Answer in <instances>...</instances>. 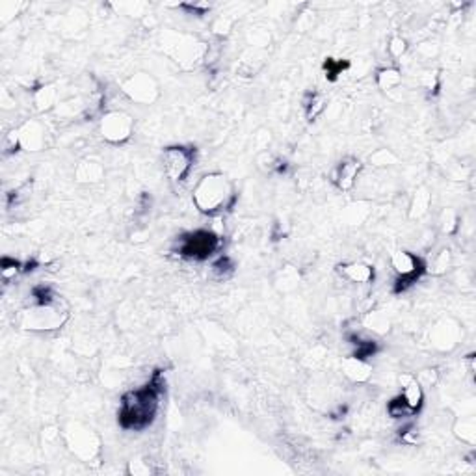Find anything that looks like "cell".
<instances>
[{
    "instance_id": "cell-30",
    "label": "cell",
    "mask_w": 476,
    "mask_h": 476,
    "mask_svg": "<svg viewBox=\"0 0 476 476\" xmlns=\"http://www.w3.org/2000/svg\"><path fill=\"white\" fill-rule=\"evenodd\" d=\"M368 164L374 166V168H389V166L398 164V157L391 149H387V147H381V149H376L368 157Z\"/></svg>"
},
{
    "instance_id": "cell-6",
    "label": "cell",
    "mask_w": 476,
    "mask_h": 476,
    "mask_svg": "<svg viewBox=\"0 0 476 476\" xmlns=\"http://www.w3.org/2000/svg\"><path fill=\"white\" fill-rule=\"evenodd\" d=\"M120 88L131 101L141 104V106L155 104L162 93L159 80L147 71H136L133 75H128L125 80H121Z\"/></svg>"
},
{
    "instance_id": "cell-34",
    "label": "cell",
    "mask_w": 476,
    "mask_h": 476,
    "mask_svg": "<svg viewBox=\"0 0 476 476\" xmlns=\"http://www.w3.org/2000/svg\"><path fill=\"white\" fill-rule=\"evenodd\" d=\"M127 473L131 476H151L155 475V469L151 467L149 462H144V460H131L127 465Z\"/></svg>"
},
{
    "instance_id": "cell-17",
    "label": "cell",
    "mask_w": 476,
    "mask_h": 476,
    "mask_svg": "<svg viewBox=\"0 0 476 476\" xmlns=\"http://www.w3.org/2000/svg\"><path fill=\"white\" fill-rule=\"evenodd\" d=\"M400 383L404 387L400 396L406 402V406L411 409V413H417L422 407V402H424V389L417 381V378H413L409 374H402Z\"/></svg>"
},
{
    "instance_id": "cell-13",
    "label": "cell",
    "mask_w": 476,
    "mask_h": 476,
    "mask_svg": "<svg viewBox=\"0 0 476 476\" xmlns=\"http://www.w3.org/2000/svg\"><path fill=\"white\" fill-rule=\"evenodd\" d=\"M361 172V160L354 159V157H346V159H343L335 166L333 175H331V181H333V184H335L341 192H350L354 190V186H356L357 179H359Z\"/></svg>"
},
{
    "instance_id": "cell-7",
    "label": "cell",
    "mask_w": 476,
    "mask_h": 476,
    "mask_svg": "<svg viewBox=\"0 0 476 476\" xmlns=\"http://www.w3.org/2000/svg\"><path fill=\"white\" fill-rule=\"evenodd\" d=\"M391 267L396 273V286H394L396 293L407 291L426 273V260L406 249H398L391 255Z\"/></svg>"
},
{
    "instance_id": "cell-20",
    "label": "cell",
    "mask_w": 476,
    "mask_h": 476,
    "mask_svg": "<svg viewBox=\"0 0 476 476\" xmlns=\"http://www.w3.org/2000/svg\"><path fill=\"white\" fill-rule=\"evenodd\" d=\"M430 207H432V192L426 186H419L413 194L411 203L407 209L409 220H422L430 212Z\"/></svg>"
},
{
    "instance_id": "cell-39",
    "label": "cell",
    "mask_w": 476,
    "mask_h": 476,
    "mask_svg": "<svg viewBox=\"0 0 476 476\" xmlns=\"http://www.w3.org/2000/svg\"><path fill=\"white\" fill-rule=\"evenodd\" d=\"M21 151V144H19V131L13 128L10 133L4 136V152H15Z\"/></svg>"
},
{
    "instance_id": "cell-32",
    "label": "cell",
    "mask_w": 476,
    "mask_h": 476,
    "mask_svg": "<svg viewBox=\"0 0 476 476\" xmlns=\"http://www.w3.org/2000/svg\"><path fill=\"white\" fill-rule=\"evenodd\" d=\"M350 64L346 62V60H335V58H326L324 62V71H326V76L330 78V80H335L337 76L343 75L344 69H348Z\"/></svg>"
},
{
    "instance_id": "cell-37",
    "label": "cell",
    "mask_w": 476,
    "mask_h": 476,
    "mask_svg": "<svg viewBox=\"0 0 476 476\" xmlns=\"http://www.w3.org/2000/svg\"><path fill=\"white\" fill-rule=\"evenodd\" d=\"M270 141H272V133L268 128H259L253 134V146L257 147V151H267Z\"/></svg>"
},
{
    "instance_id": "cell-41",
    "label": "cell",
    "mask_w": 476,
    "mask_h": 476,
    "mask_svg": "<svg viewBox=\"0 0 476 476\" xmlns=\"http://www.w3.org/2000/svg\"><path fill=\"white\" fill-rule=\"evenodd\" d=\"M417 381H419L420 385H422V389L424 387H430V385H433L435 381H438V372L435 370H422L419 374V378H417Z\"/></svg>"
},
{
    "instance_id": "cell-12",
    "label": "cell",
    "mask_w": 476,
    "mask_h": 476,
    "mask_svg": "<svg viewBox=\"0 0 476 476\" xmlns=\"http://www.w3.org/2000/svg\"><path fill=\"white\" fill-rule=\"evenodd\" d=\"M19 144L21 151L26 152H39L49 147V128L43 121L39 120H26L19 128Z\"/></svg>"
},
{
    "instance_id": "cell-15",
    "label": "cell",
    "mask_w": 476,
    "mask_h": 476,
    "mask_svg": "<svg viewBox=\"0 0 476 476\" xmlns=\"http://www.w3.org/2000/svg\"><path fill=\"white\" fill-rule=\"evenodd\" d=\"M343 374L352 383H367L372 378V365L363 357H346L343 361Z\"/></svg>"
},
{
    "instance_id": "cell-38",
    "label": "cell",
    "mask_w": 476,
    "mask_h": 476,
    "mask_svg": "<svg viewBox=\"0 0 476 476\" xmlns=\"http://www.w3.org/2000/svg\"><path fill=\"white\" fill-rule=\"evenodd\" d=\"M231 28H233V19H229V17L222 15V17H218V19L214 21L212 32L216 34V36H220V38H225V36L231 32Z\"/></svg>"
},
{
    "instance_id": "cell-31",
    "label": "cell",
    "mask_w": 476,
    "mask_h": 476,
    "mask_svg": "<svg viewBox=\"0 0 476 476\" xmlns=\"http://www.w3.org/2000/svg\"><path fill=\"white\" fill-rule=\"evenodd\" d=\"M248 41H249V47H255V49H262V51H267V47L270 45V41H272V36H270V32H268L267 28H262V26H253V28H249Z\"/></svg>"
},
{
    "instance_id": "cell-21",
    "label": "cell",
    "mask_w": 476,
    "mask_h": 476,
    "mask_svg": "<svg viewBox=\"0 0 476 476\" xmlns=\"http://www.w3.org/2000/svg\"><path fill=\"white\" fill-rule=\"evenodd\" d=\"M299 283H302V275H299L298 268L291 267V264L281 267L273 275V286L280 293H293L298 288Z\"/></svg>"
},
{
    "instance_id": "cell-14",
    "label": "cell",
    "mask_w": 476,
    "mask_h": 476,
    "mask_svg": "<svg viewBox=\"0 0 476 476\" xmlns=\"http://www.w3.org/2000/svg\"><path fill=\"white\" fill-rule=\"evenodd\" d=\"M337 272L341 273V277L350 283H356V285H367V283H372L374 281V267H370L367 262H361V260H354V262H344V264H339L337 267Z\"/></svg>"
},
{
    "instance_id": "cell-11",
    "label": "cell",
    "mask_w": 476,
    "mask_h": 476,
    "mask_svg": "<svg viewBox=\"0 0 476 476\" xmlns=\"http://www.w3.org/2000/svg\"><path fill=\"white\" fill-rule=\"evenodd\" d=\"M462 324L456 318L443 317L432 326L430 330V344L438 352H452L462 341Z\"/></svg>"
},
{
    "instance_id": "cell-4",
    "label": "cell",
    "mask_w": 476,
    "mask_h": 476,
    "mask_svg": "<svg viewBox=\"0 0 476 476\" xmlns=\"http://www.w3.org/2000/svg\"><path fill=\"white\" fill-rule=\"evenodd\" d=\"M62 438H64L67 451L78 462H82L86 465H93V467L101 464L102 439L91 426L84 424V422H76V420L75 422H67L64 432H62Z\"/></svg>"
},
{
    "instance_id": "cell-1",
    "label": "cell",
    "mask_w": 476,
    "mask_h": 476,
    "mask_svg": "<svg viewBox=\"0 0 476 476\" xmlns=\"http://www.w3.org/2000/svg\"><path fill=\"white\" fill-rule=\"evenodd\" d=\"M235 184L225 173H207L197 181L192 192V201L205 216H218L235 203Z\"/></svg>"
},
{
    "instance_id": "cell-27",
    "label": "cell",
    "mask_w": 476,
    "mask_h": 476,
    "mask_svg": "<svg viewBox=\"0 0 476 476\" xmlns=\"http://www.w3.org/2000/svg\"><path fill=\"white\" fill-rule=\"evenodd\" d=\"M452 267V251L449 248H443L439 253L433 255V259L430 262H426V272L432 275H443L449 272V268Z\"/></svg>"
},
{
    "instance_id": "cell-26",
    "label": "cell",
    "mask_w": 476,
    "mask_h": 476,
    "mask_svg": "<svg viewBox=\"0 0 476 476\" xmlns=\"http://www.w3.org/2000/svg\"><path fill=\"white\" fill-rule=\"evenodd\" d=\"M326 106H328V99L320 91H309L304 101L307 121H317V117L324 112Z\"/></svg>"
},
{
    "instance_id": "cell-9",
    "label": "cell",
    "mask_w": 476,
    "mask_h": 476,
    "mask_svg": "<svg viewBox=\"0 0 476 476\" xmlns=\"http://www.w3.org/2000/svg\"><path fill=\"white\" fill-rule=\"evenodd\" d=\"M134 133V120L133 115L123 112V110H110L104 112L99 121V134L101 138L110 146H121Z\"/></svg>"
},
{
    "instance_id": "cell-35",
    "label": "cell",
    "mask_w": 476,
    "mask_h": 476,
    "mask_svg": "<svg viewBox=\"0 0 476 476\" xmlns=\"http://www.w3.org/2000/svg\"><path fill=\"white\" fill-rule=\"evenodd\" d=\"M387 411L393 419H400V417H409V415H413L411 409L406 406V402H404L402 396H396V398H393V400L389 402Z\"/></svg>"
},
{
    "instance_id": "cell-2",
    "label": "cell",
    "mask_w": 476,
    "mask_h": 476,
    "mask_svg": "<svg viewBox=\"0 0 476 476\" xmlns=\"http://www.w3.org/2000/svg\"><path fill=\"white\" fill-rule=\"evenodd\" d=\"M160 383L152 380L141 389L123 396L120 409V424L127 430H141L155 420L160 400Z\"/></svg>"
},
{
    "instance_id": "cell-28",
    "label": "cell",
    "mask_w": 476,
    "mask_h": 476,
    "mask_svg": "<svg viewBox=\"0 0 476 476\" xmlns=\"http://www.w3.org/2000/svg\"><path fill=\"white\" fill-rule=\"evenodd\" d=\"M438 227L443 235H454L460 227V214L452 207H446L439 214Z\"/></svg>"
},
{
    "instance_id": "cell-33",
    "label": "cell",
    "mask_w": 476,
    "mask_h": 476,
    "mask_svg": "<svg viewBox=\"0 0 476 476\" xmlns=\"http://www.w3.org/2000/svg\"><path fill=\"white\" fill-rule=\"evenodd\" d=\"M387 51L389 54L393 58H402L406 56V52L409 51V45H407V39L402 38V36H393V38L389 39V45H387Z\"/></svg>"
},
{
    "instance_id": "cell-22",
    "label": "cell",
    "mask_w": 476,
    "mask_h": 476,
    "mask_svg": "<svg viewBox=\"0 0 476 476\" xmlns=\"http://www.w3.org/2000/svg\"><path fill=\"white\" fill-rule=\"evenodd\" d=\"M267 62V51L262 49H255V47H248L244 54L240 56V65L238 71L244 75H255L257 71L264 65Z\"/></svg>"
},
{
    "instance_id": "cell-18",
    "label": "cell",
    "mask_w": 476,
    "mask_h": 476,
    "mask_svg": "<svg viewBox=\"0 0 476 476\" xmlns=\"http://www.w3.org/2000/svg\"><path fill=\"white\" fill-rule=\"evenodd\" d=\"M58 86L56 84H43L32 91V106L38 114H49L58 104Z\"/></svg>"
},
{
    "instance_id": "cell-40",
    "label": "cell",
    "mask_w": 476,
    "mask_h": 476,
    "mask_svg": "<svg viewBox=\"0 0 476 476\" xmlns=\"http://www.w3.org/2000/svg\"><path fill=\"white\" fill-rule=\"evenodd\" d=\"M439 52V47L435 43H430V41H426V43H420L419 47H417V54L422 58H426V60H432L433 56H438Z\"/></svg>"
},
{
    "instance_id": "cell-3",
    "label": "cell",
    "mask_w": 476,
    "mask_h": 476,
    "mask_svg": "<svg viewBox=\"0 0 476 476\" xmlns=\"http://www.w3.org/2000/svg\"><path fill=\"white\" fill-rule=\"evenodd\" d=\"M160 45L166 56L183 71L196 69L209 58L210 45L196 34L166 30L160 34Z\"/></svg>"
},
{
    "instance_id": "cell-23",
    "label": "cell",
    "mask_w": 476,
    "mask_h": 476,
    "mask_svg": "<svg viewBox=\"0 0 476 476\" xmlns=\"http://www.w3.org/2000/svg\"><path fill=\"white\" fill-rule=\"evenodd\" d=\"M454 435H456L462 443L475 446L476 443V419L475 415H465L460 417L454 422Z\"/></svg>"
},
{
    "instance_id": "cell-8",
    "label": "cell",
    "mask_w": 476,
    "mask_h": 476,
    "mask_svg": "<svg viewBox=\"0 0 476 476\" xmlns=\"http://www.w3.org/2000/svg\"><path fill=\"white\" fill-rule=\"evenodd\" d=\"M196 160V149L186 146H170L162 152V166L170 183L183 184L190 175L192 166Z\"/></svg>"
},
{
    "instance_id": "cell-16",
    "label": "cell",
    "mask_w": 476,
    "mask_h": 476,
    "mask_svg": "<svg viewBox=\"0 0 476 476\" xmlns=\"http://www.w3.org/2000/svg\"><path fill=\"white\" fill-rule=\"evenodd\" d=\"M106 172H104V166L99 162V160L91 159H82L78 164L75 166V181L78 184H99L102 183Z\"/></svg>"
},
{
    "instance_id": "cell-19",
    "label": "cell",
    "mask_w": 476,
    "mask_h": 476,
    "mask_svg": "<svg viewBox=\"0 0 476 476\" xmlns=\"http://www.w3.org/2000/svg\"><path fill=\"white\" fill-rule=\"evenodd\" d=\"M361 324L365 330L378 337H385L389 331H391V328H393V322H391V318L387 317V313L380 311V309L365 313Z\"/></svg>"
},
{
    "instance_id": "cell-42",
    "label": "cell",
    "mask_w": 476,
    "mask_h": 476,
    "mask_svg": "<svg viewBox=\"0 0 476 476\" xmlns=\"http://www.w3.org/2000/svg\"><path fill=\"white\" fill-rule=\"evenodd\" d=\"M181 8H184V10H188V12L192 13H196L197 17H201V15H205V13L210 10L209 4H183Z\"/></svg>"
},
{
    "instance_id": "cell-25",
    "label": "cell",
    "mask_w": 476,
    "mask_h": 476,
    "mask_svg": "<svg viewBox=\"0 0 476 476\" xmlns=\"http://www.w3.org/2000/svg\"><path fill=\"white\" fill-rule=\"evenodd\" d=\"M285 162H281L280 157H275L270 149L267 151H259L255 157V166L257 170L262 173H281L285 170Z\"/></svg>"
},
{
    "instance_id": "cell-24",
    "label": "cell",
    "mask_w": 476,
    "mask_h": 476,
    "mask_svg": "<svg viewBox=\"0 0 476 476\" xmlns=\"http://www.w3.org/2000/svg\"><path fill=\"white\" fill-rule=\"evenodd\" d=\"M376 86L383 91L389 93L393 89H398L402 86V71L396 67H381L376 73Z\"/></svg>"
},
{
    "instance_id": "cell-10",
    "label": "cell",
    "mask_w": 476,
    "mask_h": 476,
    "mask_svg": "<svg viewBox=\"0 0 476 476\" xmlns=\"http://www.w3.org/2000/svg\"><path fill=\"white\" fill-rule=\"evenodd\" d=\"M222 244V238L214 231H196L183 235L177 242V251L188 259L203 260L209 259L210 255L216 253Z\"/></svg>"
},
{
    "instance_id": "cell-5",
    "label": "cell",
    "mask_w": 476,
    "mask_h": 476,
    "mask_svg": "<svg viewBox=\"0 0 476 476\" xmlns=\"http://www.w3.org/2000/svg\"><path fill=\"white\" fill-rule=\"evenodd\" d=\"M69 320V311L60 302L49 304H34L21 313L19 326L25 331L47 333V331L62 330Z\"/></svg>"
},
{
    "instance_id": "cell-29",
    "label": "cell",
    "mask_w": 476,
    "mask_h": 476,
    "mask_svg": "<svg viewBox=\"0 0 476 476\" xmlns=\"http://www.w3.org/2000/svg\"><path fill=\"white\" fill-rule=\"evenodd\" d=\"M370 214V207L363 201H357V203H352L346 207L344 210V220L350 223V225H359L368 218Z\"/></svg>"
},
{
    "instance_id": "cell-36",
    "label": "cell",
    "mask_w": 476,
    "mask_h": 476,
    "mask_svg": "<svg viewBox=\"0 0 476 476\" xmlns=\"http://www.w3.org/2000/svg\"><path fill=\"white\" fill-rule=\"evenodd\" d=\"M23 270H26V268H23V264H21L19 260L15 259H10V257H4L2 259V268H0V272H2V277L4 280H13L15 275L19 272H23Z\"/></svg>"
}]
</instances>
